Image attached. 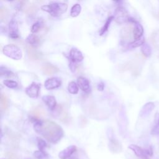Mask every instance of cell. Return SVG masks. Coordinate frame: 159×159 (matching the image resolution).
<instances>
[{
    "mask_svg": "<svg viewBox=\"0 0 159 159\" xmlns=\"http://www.w3.org/2000/svg\"><path fill=\"white\" fill-rule=\"evenodd\" d=\"M41 9L48 12L51 16L57 17L65 13L68 9V6L65 3H53L43 5L41 7Z\"/></svg>",
    "mask_w": 159,
    "mask_h": 159,
    "instance_id": "cell-2",
    "label": "cell"
},
{
    "mask_svg": "<svg viewBox=\"0 0 159 159\" xmlns=\"http://www.w3.org/2000/svg\"><path fill=\"white\" fill-rule=\"evenodd\" d=\"M37 11V7L35 5H28L24 9V12L27 14H34Z\"/></svg>",
    "mask_w": 159,
    "mask_h": 159,
    "instance_id": "cell-29",
    "label": "cell"
},
{
    "mask_svg": "<svg viewBox=\"0 0 159 159\" xmlns=\"http://www.w3.org/2000/svg\"><path fill=\"white\" fill-rule=\"evenodd\" d=\"M77 83L80 89L84 92L89 93L91 91L89 81L87 78L83 76H80L77 79Z\"/></svg>",
    "mask_w": 159,
    "mask_h": 159,
    "instance_id": "cell-10",
    "label": "cell"
},
{
    "mask_svg": "<svg viewBox=\"0 0 159 159\" xmlns=\"http://www.w3.org/2000/svg\"><path fill=\"white\" fill-rule=\"evenodd\" d=\"M151 134L153 135H158L159 134V125L158 124L157 126H155L152 131H151Z\"/></svg>",
    "mask_w": 159,
    "mask_h": 159,
    "instance_id": "cell-34",
    "label": "cell"
},
{
    "mask_svg": "<svg viewBox=\"0 0 159 159\" xmlns=\"http://www.w3.org/2000/svg\"><path fill=\"white\" fill-rule=\"evenodd\" d=\"M0 107L1 111H5L8 107V101L6 96L2 94L0 96Z\"/></svg>",
    "mask_w": 159,
    "mask_h": 159,
    "instance_id": "cell-23",
    "label": "cell"
},
{
    "mask_svg": "<svg viewBox=\"0 0 159 159\" xmlns=\"http://www.w3.org/2000/svg\"><path fill=\"white\" fill-rule=\"evenodd\" d=\"M155 104L153 102H148L142 107L140 111L139 116L141 117H147L155 108Z\"/></svg>",
    "mask_w": 159,
    "mask_h": 159,
    "instance_id": "cell-11",
    "label": "cell"
},
{
    "mask_svg": "<svg viewBox=\"0 0 159 159\" xmlns=\"http://www.w3.org/2000/svg\"><path fill=\"white\" fill-rule=\"evenodd\" d=\"M78 86L77 85V84L72 81L71 82H70L68 84V90L69 91L70 93L73 94H76L78 93Z\"/></svg>",
    "mask_w": 159,
    "mask_h": 159,
    "instance_id": "cell-21",
    "label": "cell"
},
{
    "mask_svg": "<svg viewBox=\"0 0 159 159\" xmlns=\"http://www.w3.org/2000/svg\"><path fill=\"white\" fill-rule=\"evenodd\" d=\"M61 84V81L58 78H51L45 81L44 86L47 89L50 90L58 88Z\"/></svg>",
    "mask_w": 159,
    "mask_h": 159,
    "instance_id": "cell-7",
    "label": "cell"
},
{
    "mask_svg": "<svg viewBox=\"0 0 159 159\" xmlns=\"http://www.w3.org/2000/svg\"><path fill=\"white\" fill-rule=\"evenodd\" d=\"M145 43V38L142 36L140 37L139 39H135V40L129 44V46L130 48H137L138 47L142 46L143 43Z\"/></svg>",
    "mask_w": 159,
    "mask_h": 159,
    "instance_id": "cell-20",
    "label": "cell"
},
{
    "mask_svg": "<svg viewBox=\"0 0 159 159\" xmlns=\"http://www.w3.org/2000/svg\"><path fill=\"white\" fill-rule=\"evenodd\" d=\"M97 89L98 91H102L104 89V84L103 82L101 81L99 82L98 85H97Z\"/></svg>",
    "mask_w": 159,
    "mask_h": 159,
    "instance_id": "cell-35",
    "label": "cell"
},
{
    "mask_svg": "<svg viewBox=\"0 0 159 159\" xmlns=\"http://www.w3.org/2000/svg\"><path fill=\"white\" fill-rule=\"evenodd\" d=\"M4 84L9 88H14L17 86V83L11 80H5L3 81Z\"/></svg>",
    "mask_w": 159,
    "mask_h": 159,
    "instance_id": "cell-28",
    "label": "cell"
},
{
    "mask_svg": "<svg viewBox=\"0 0 159 159\" xmlns=\"http://www.w3.org/2000/svg\"><path fill=\"white\" fill-rule=\"evenodd\" d=\"M42 71L45 75H50L58 71V68L51 63H45L42 66Z\"/></svg>",
    "mask_w": 159,
    "mask_h": 159,
    "instance_id": "cell-15",
    "label": "cell"
},
{
    "mask_svg": "<svg viewBox=\"0 0 159 159\" xmlns=\"http://www.w3.org/2000/svg\"><path fill=\"white\" fill-rule=\"evenodd\" d=\"M114 18L118 24H123L129 20V16L126 9L122 7H118L115 11Z\"/></svg>",
    "mask_w": 159,
    "mask_h": 159,
    "instance_id": "cell-4",
    "label": "cell"
},
{
    "mask_svg": "<svg viewBox=\"0 0 159 159\" xmlns=\"http://www.w3.org/2000/svg\"><path fill=\"white\" fill-rule=\"evenodd\" d=\"M8 15V10L4 7H2L0 9V19L1 20H4Z\"/></svg>",
    "mask_w": 159,
    "mask_h": 159,
    "instance_id": "cell-31",
    "label": "cell"
},
{
    "mask_svg": "<svg viewBox=\"0 0 159 159\" xmlns=\"http://www.w3.org/2000/svg\"><path fill=\"white\" fill-rule=\"evenodd\" d=\"M70 58L71 62H80L83 60V55L81 51L76 48H72L70 52Z\"/></svg>",
    "mask_w": 159,
    "mask_h": 159,
    "instance_id": "cell-8",
    "label": "cell"
},
{
    "mask_svg": "<svg viewBox=\"0 0 159 159\" xmlns=\"http://www.w3.org/2000/svg\"><path fill=\"white\" fill-rule=\"evenodd\" d=\"M33 120L35 122L34 125L35 130L48 142L55 143L63 136L62 128L55 122L50 120L41 121L34 117H33Z\"/></svg>",
    "mask_w": 159,
    "mask_h": 159,
    "instance_id": "cell-1",
    "label": "cell"
},
{
    "mask_svg": "<svg viewBox=\"0 0 159 159\" xmlns=\"http://www.w3.org/2000/svg\"><path fill=\"white\" fill-rule=\"evenodd\" d=\"M30 114L33 116L32 117H34L35 119H38L40 117H43L46 114L45 111L40 107H37L35 108L34 110H32L30 112Z\"/></svg>",
    "mask_w": 159,
    "mask_h": 159,
    "instance_id": "cell-18",
    "label": "cell"
},
{
    "mask_svg": "<svg viewBox=\"0 0 159 159\" xmlns=\"http://www.w3.org/2000/svg\"><path fill=\"white\" fill-rule=\"evenodd\" d=\"M158 124L159 125V119H158Z\"/></svg>",
    "mask_w": 159,
    "mask_h": 159,
    "instance_id": "cell-39",
    "label": "cell"
},
{
    "mask_svg": "<svg viewBox=\"0 0 159 159\" xmlns=\"http://www.w3.org/2000/svg\"><path fill=\"white\" fill-rule=\"evenodd\" d=\"M0 75L1 76H4L6 78H11L14 75L12 71L8 70L6 67L1 66L0 68Z\"/></svg>",
    "mask_w": 159,
    "mask_h": 159,
    "instance_id": "cell-24",
    "label": "cell"
},
{
    "mask_svg": "<svg viewBox=\"0 0 159 159\" xmlns=\"http://www.w3.org/2000/svg\"><path fill=\"white\" fill-rule=\"evenodd\" d=\"M19 1H23V0H19Z\"/></svg>",
    "mask_w": 159,
    "mask_h": 159,
    "instance_id": "cell-40",
    "label": "cell"
},
{
    "mask_svg": "<svg viewBox=\"0 0 159 159\" xmlns=\"http://www.w3.org/2000/svg\"><path fill=\"white\" fill-rule=\"evenodd\" d=\"M37 145L39 150L43 151V149L47 147L46 142L40 138H37Z\"/></svg>",
    "mask_w": 159,
    "mask_h": 159,
    "instance_id": "cell-32",
    "label": "cell"
},
{
    "mask_svg": "<svg viewBox=\"0 0 159 159\" xmlns=\"http://www.w3.org/2000/svg\"><path fill=\"white\" fill-rule=\"evenodd\" d=\"M41 23L40 22H37L36 23H35L33 25H32V28H31V32H32V33H36V32H37L39 30V29H40V28L41 27Z\"/></svg>",
    "mask_w": 159,
    "mask_h": 159,
    "instance_id": "cell-33",
    "label": "cell"
},
{
    "mask_svg": "<svg viewBox=\"0 0 159 159\" xmlns=\"http://www.w3.org/2000/svg\"><path fill=\"white\" fill-rule=\"evenodd\" d=\"M134 27L133 29V35L134 39H139L140 37L143 36V28L142 25L138 23L137 22L134 24Z\"/></svg>",
    "mask_w": 159,
    "mask_h": 159,
    "instance_id": "cell-17",
    "label": "cell"
},
{
    "mask_svg": "<svg viewBox=\"0 0 159 159\" xmlns=\"http://www.w3.org/2000/svg\"><path fill=\"white\" fill-rule=\"evenodd\" d=\"M6 155H7V158L9 159H17L16 157L13 153H9H9H7Z\"/></svg>",
    "mask_w": 159,
    "mask_h": 159,
    "instance_id": "cell-36",
    "label": "cell"
},
{
    "mask_svg": "<svg viewBox=\"0 0 159 159\" xmlns=\"http://www.w3.org/2000/svg\"><path fill=\"white\" fill-rule=\"evenodd\" d=\"M7 1H13V0H7Z\"/></svg>",
    "mask_w": 159,
    "mask_h": 159,
    "instance_id": "cell-38",
    "label": "cell"
},
{
    "mask_svg": "<svg viewBox=\"0 0 159 159\" xmlns=\"http://www.w3.org/2000/svg\"><path fill=\"white\" fill-rule=\"evenodd\" d=\"M141 52L146 57H149L152 54V48L148 43H144L141 46Z\"/></svg>",
    "mask_w": 159,
    "mask_h": 159,
    "instance_id": "cell-19",
    "label": "cell"
},
{
    "mask_svg": "<svg viewBox=\"0 0 159 159\" xmlns=\"http://www.w3.org/2000/svg\"><path fill=\"white\" fill-rule=\"evenodd\" d=\"M26 41L30 45H35V44H37L39 43V39L36 35L31 34V35H29L27 37Z\"/></svg>",
    "mask_w": 159,
    "mask_h": 159,
    "instance_id": "cell-26",
    "label": "cell"
},
{
    "mask_svg": "<svg viewBox=\"0 0 159 159\" xmlns=\"http://www.w3.org/2000/svg\"><path fill=\"white\" fill-rule=\"evenodd\" d=\"M40 91V85L33 82L30 86L25 89L26 94L30 98H37L39 96Z\"/></svg>",
    "mask_w": 159,
    "mask_h": 159,
    "instance_id": "cell-6",
    "label": "cell"
},
{
    "mask_svg": "<svg viewBox=\"0 0 159 159\" xmlns=\"http://www.w3.org/2000/svg\"><path fill=\"white\" fill-rule=\"evenodd\" d=\"M9 36L12 39H16L19 37L18 25L16 20H12L9 24Z\"/></svg>",
    "mask_w": 159,
    "mask_h": 159,
    "instance_id": "cell-13",
    "label": "cell"
},
{
    "mask_svg": "<svg viewBox=\"0 0 159 159\" xmlns=\"http://www.w3.org/2000/svg\"><path fill=\"white\" fill-rule=\"evenodd\" d=\"M42 101L45 103L48 107L51 110H54L55 109L57 102L55 98L50 95H46L42 97Z\"/></svg>",
    "mask_w": 159,
    "mask_h": 159,
    "instance_id": "cell-14",
    "label": "cell"
},
{
    "mask_svg": "<svg viewBox=\"0 0 159 159\" xmlns=\"http://www.w3.org/2000/svg\"><path fill=\"white\" fill-rule=\"evenodd\" d=\"M114 1H115V2H120L122 0H113Z\"/></svg>",
    "mask_w": 159,
    "mask_h": 159,
    "instance_id": "cell-37",
    "label": "cell"
},
{
    "mask_svg": "<svg viewBox=\"0 0 159 159\" xmlns=\"http://www.w3.org/2000/svg\"><path fill=\"white\" fill-rule=\"evenodd\" d=\"M76 150V147L75 145H70L63 150L58 153V157L60 159H67L71 156Z\"/></svg>",
    "mask_w": 159,
    "mask_h": 159,
    "instance_id": "cell-12",
    "label": "cell"
},
{
    "mask_svg": "<svg viewBox=\"0 0 159 159\" xmlns=\"http://www.w3.org/2000/svg\"><path fill=\"white\" fill-rule=\"evenodd\" d=\"M109 149L114 153H118L122 150V146L119 142L115 139H111L109 143Z\"/></svg>",
    "mask_w": 159,
    "mask_h": 159,
    "instance_id": "cell-16",
    "label": "cell"
},
{
    "mask_svg": "<svg viewBox=\"0 0 159 159\" xmlns=\"http://www.w3.org/2000/svg\"><path fill=\"white\" fill-rule=\"evenodd\" d=\"M131 34V29L129 27L124 28L121 31V36L124 39H128L130 38Z\"/></svg>",
    "mask_w": 159,
    "mask_h": 159,
    "instance_id": "cell-27",
    "label": "cell"
},
{
    "mask_svg": "<svg viewBox=\"0 0 159 159\" xmlns=\"http://www.w3.org/2000/svg\"><path fill=\"white\" fill-rule=\"evenodd\" d=\"M114 19V16H110L106 21L103 27L101 29V31H100V33H99V35H102L107 30H108V28L109 27V25L111 24V22H112V20H113Z\"/></svg>",
    "mask_w": 159,
    "mask_h": 159,
    "instance_id": "cell-25",
    "label": "cell"
},
{
    "mask_svg": "<svg viewBox=\"0 0 159 159\" xmlns=\"http://www.w3.org/2000/svg\"><path fill=\"white\" fill-rule=\"evenodd\" d=\"M129 148L132 150L135 155L138 157L142 159H150V157H149L147 153L146 149H143L140 147L134 145V144H131L129 146Z\"/></svg>",
    "mask_w": 159,
    "mask_h": 159,
    "instance_id": "cell-5",
    "label": "cell"
},
{
    "mask_svg": "<svg viewBox=\"0 0 159 159\" xmlns=\"http://www.w3.org/2000/svg\"><path fill=\"white\" fill-rule=\"evenodd\" d=\"M81 7L79 4H76L73 6V7L71 9L70 15L71 17H77L81 12Z\"/></svg>",
    "mask_w": 159,
    "mask_h": 159,
    "instance_id": "cell-22",
    "label": "cell"
},
{
    "mask_svg": "<svg viewBox=\"0 0 159 159\" xmlns=\"http://www.w3.org/2000/svg\"><path fill=\"white\" fill-rule=\"evenodd\" d=\"M27 52L29 58L32 60H39L42 57V54L31 45L27 47Z\"/></svg>",
    "mask_w": 159,
    "mask_h": 159,
    "instance_id": "cell-9",
    "label": "cell"
},
{
    "mask_svg": "<svg viewBox=\"0 0 159 159\" xmlns=\"http://www.w3.org/2000/svg\"><path fill=\"white\" fill-rule=\"evenodd\" d=\"M2 53L7 57L16 60H20L22 57V53L20 49L12 44L4 46L2 49Z\"/></svg>",
    "mask_w": 159,
    "mask_h": 159,
    "instance_id": "cell-3",
    "label": "cell"
},
{
    "mask_svg": "<svg viewBox=\"0 0 159 159\" xmlns=\"http://www.w3.org/2000/svg\"><path fill=\"white\" fill-rule=\"evenodd\" d=\"M33 155L37 159H43L47 156V154L45 152H44L43 151H41V150L34 152Z\"/></svg>",
    "mask_w": 159,
    "mask_h": 159,
    "instance_id": "cell-30",
    "label": "cell"
}]
</instances>
